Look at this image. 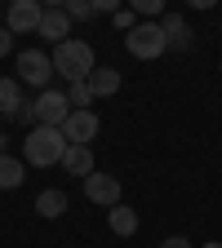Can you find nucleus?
<instances>
[{
    "instance_id": "ddd939ff",
    "label": "nucleus",
    "mask_w": 222,
    "mask_h": 248,
    "mask_svg": "<svg viewBox=\"0 0 222 248\" xmlns=\"http://www.w3.org/2000/svg\"><path fill=\"white\" fill-rule=\"evenodd\" d=\"M22 107H27L22 102V84L9 80V76H0V115H5V120H18Z\"/></svg>"
},
{
    "instance_id": "b1692460",
    "label": "nucleus",
    "mask_w": 222,
    "mask_h": 248,
    "mask_svg": "<svg viewBox=\"0 0 222 248\" xmlns=\"http://www.w3.org/2000/svg\"><path fill=\"white\" fill-rule=\"evenodd\" d=\"M200 248H222V244H218V239H213V244H200Z\"/></svg>"
},
{
    "instance_id": "4468645a",
    "label": "nucleus",
    "mask_w": 222,
    "mask_h": 248,
    "mask_svg": "<svg viewBox=\"0 0 222 248\" xmlns=\"http://www.w3.org/2000/svg\"><path fill=\"white\" fill-rule=\"evenodd\" d=\"M67 191H58V186H49V191H40L36 195V213L45 217V222H53V217H62V213H67Z\"/></svg>"
},
{
    "instance_id": "dca6fc26",
    "label": "nucleus",
    "mask_w": 222,
    "mask_h": 248,
    "mask_svg": "<svg viewBox=\"0 0 222 248\" xmlns=\"http://www.w3.org/2000/svg\"><path fill=\"white\" fill-rule=\"evenodd\" d=\"M89 89H93V98H111V93L120 89V71L116 67H98L89 76Z\"/></svg>"
},
{
    "instance_id": "423d86ee",
    "label": "nucleus",
    "mask_w": 222,
    "mask_h": 248,
    "mask_svg": "<svg viewBox=\"0 0 222 248\" xmlns=\"http://www.w3.org/2000/svg\"><path fill=\"white\" fill-rule=\"evenodd\" d=\"M80 191H85V200L89 204H98V208H116L120 204V177H111V173H89L85 182H80Z\"/></svg>"
},
{
    "instance_id": "9d476101",
    "label": "nucleus",
    "mask_w": 222,
    "mask_h": 248,
    "mask_svg": "<svg viewBox=\"0 0 222 248\" xmlns=\"http://www.w3.org/2000/svg\"><path fill=\"white\" fill-rule=\"evenodd\" d=\"M36 36H45L53 49L62 45V40H71V18L62 14V9H45V18H40V31Z\"/></svg>"
},
{
    "instance_id": "412c9836",
    "label": "nucleus",
    "mask_w": 222,
    "mask_h": 248,
    "mask_svg": "<svg viewBox=\"0 0 222 248\" xmlns=\"http://www.w3.org/2000/svg\"><path fill=\"white\" fill-rule=\"evenodd\" d=\"M160 248H196V244H191V239H187V235H169V239H165Z\"/></svg>"
},
{
    "instance_id": "20e7f679",
    "label": "nucleus",
    "mask_w": 222,
    "mask_h": 248,
    "mask_svg": "<svg viewBox=\"0 0 222 248\" xmlns=\"http://www.w3.org/2000/svg\"><path fill=\"white\" fill-rule=\"evenodd\" d=\"M49 80H53V58L45 49H22L18 53V84H36L45 93Z\"/></svg>"
},
{
    "instance_id": "6e6552de",
    "label": "nucleus",
    "mask_w": 222,
    "mask_h": 248,
    "mask_svg": "<svg viewBox=\"0 0 222 248\" xmlns=\"http://www.w3.org/2000/svg\"><path fill=\"white\" fill-rule=\"evenodd\" d=\"M98 129H102V120L93 111H71L67 124H62V138H67V146H89L98 138Z\"/></svg>"
},
{
    "instance_id": "f3484780",
    "label": "nucleus",
    "mask_w": 222,
    "mask_h": 248,
    "mask_svg": "<svg viewBox=\"0 0 222 248\" xmlns=\"http://www.w3.org/2000/svg\"><path fill=\"white\" fill-rule=\"evenodd\" d=\"M67 102H71V111H89V102H93L89 80H80V84H71V89H67Z\"/></svg>"
},
{
    "instance_id": "f8f14e48",
    "label": "nucleus",
    "mask_w": 222,
    "mask_h": 248,
    "mask_svg": "<svg viewBox=\"0 0 222 248\" xmlns=\"http://www.w3.org/2000/svg\"><path fill=\"white\" fill-rule=\"evenodd\" d=\"M27 182V160L22 155H0V191H18Z\"/></svg>"
},
{
    "instance_id": "0eeeda50",
    "label": "nucleus",
    "mask_w": 222,
    "mask_h": 248,
    "mask_svg": "<svg viewBox=\"0 0 222 248\" xmlns=\"http://www.w3.org/2000/svg\"><path fill=\"white\" fill-rule=\"evenodd\" d=\"M40 18H45V9L36 5V0H14V5L5 9V27L14 31V36H36Z\"/></svg>"
},
{
    "instance_id": "1a4fd4ad",
    "label": "nucleus",
    "mask_w": 222,
    "mask_h": 248,
    "mask_svg": "<svg viewBox=\"0 0 222 248\" xmlns=\"http://www.w3.org/2000/svg\"><path fill=\"white\" fill-rule=\"evenodd\" d=\"M160 31H165V45L173 53H187V49H191V27H187L182 14H165L160 18Z\"/></svg>"
},
{
    "instance_id": "a878e982",
    "label": "nucleus",
    "mask_w": 222,
    "mask_h": 248,
    "mask_svg": "<svg viewBox=\"0 0 222 248\" xmlns=\"http://www.w3.org/2000/svg\"><path fill=\"white\" fill-rule=\"evenodd\" d=\"M0 124H5V115H0Z\"/></svg>"
},
{
    "instance_id": "f257e3e1",
    "label": "nucleus",
    "mask_w": 222,
    "mask_h": 248,
    "mask_svg": "<svg viewBox=\"0 0 222 248\" xmlns=\"http://www.w3.org/2000/svg\"><path fill=\"white\" fill-rule=\"evenodd\" d=\"M49 58H53V76L71 80V84H80V80H89L93 71H98V58H93L89 40H62Z\"/></svg>"
},
{
    "instance_id": "39448f33",
    "label": "nucleus",
    "mask_w": 222,
    "mask_h": 248,
    "mask_svg": "<svg viewBox=\"0 0 222 248\" xmlns=\"http://www.w3.org/2000/svg\"><path fill=\"white\" fill-rule=\"evenodd\" d=\"M31 115H36V124H45V129H62L71 115V102L62 89H45L36 102H31Z\"/></svg>"
},
{
    "instance_id": "f03ea898",
    "label": "nucleus",
    "mask_w": 222,
    "mask_h": 248,
    "mask_svg": "<svg viewBox=\"0 0 222 248\" xmlns=\"http://www.w3.org/2000/svg\"><path fill=\"white\" fill-rule=\"evenodd\" d=\"M62 155H67V138H62V129H45V124H36V129L22 138V160L36 164V169L62 164Z\"/></svg>"
},
{
    "instance_id": "393cba45",
    "label": "nucleus",
    "mask_w": 222,
    "mask_h": 248,
    "mask_svg": "<svg viewBox=\"0 0 222 248\" xmlns=\"http://www.w3.org/2000/svg\"><path fill=\"white\" fill-rule=\"evenodd\" d=\"M0 18H5V5H0Z\"/></svg>"
},
{
    "instance_id": "aec40b11",
    "label": "nucleus",
    "mask_w": 222,
    "mask_h": 248,
    "mask_svg": "<svg viewBox=\"0 0 222 248\" xmlns=\"http://www.w3.org/2000/svg\"><path fill=\"white\" fill-rule=\"evenodd\" d=\"M9 49H14V31H9V27H5V22H0V58H5V53H9Z\"/></svg>"
},
{
    "instance_id": "6ab92c4d",
    "label": "nucleus",
    "mask_w": 222,
    "mask_h": 248,
    "mask_svg": "<svg viewBox=\"0 0 222 248\" xmlns=\"http://www.w3.org/2000/svg\"><path fill=\"white\" fill-rule=\"evenodd\" d=\"M111 18H116V27H120V31H124V36H129V31H134V27H138V14H134V9H116V14H111Z\"/></svg>"
},
{
    "instance_id": "7ed1b4c3",
    "label": "nucleus",
    "mask_w": 222,
    "mask_h": 248,
    "mask_svg": "<svg viewBox=\"0 0 222 248\" xmlns=\"http://www.w3.org/2000/svg\"><path fill=\"white\" fill-rule=\"evenodd\" d=\"M124 49H129L138 62H151V58H160V53H169V45H165V31H160V22H138L129 36H124Z\"/></svg>"
},
{
    "instance_id": "4be33fe9",
    "label": "nucleus",
    "mask_w": 222,
    "mask_h": 248,
    "mask_svg": "<svg viewBox=\"0 0 222 248\" xmlns=\"http://www.w3.org/2000/svg\"><path fill=\"white\" fill-rule=\"evenodd\" d=\"M93 14H116V0H93Z\"/></svg>"
},
{
    "instance_id": "9b49d317",
    "label": "nucleus",
    "mask_w": 222,
    "mask_h": 248,
    "mask_svg": "<svg viewBox=\"0 0 222 248\" xmlns=\"http://www.w3.org/2000/svg\"><path fill=\"white\" fill-rule=\"evenodd\" d=\"M62 169H67V177H89V173H98L93 169V146H67V155H62Z\"/></svg>"
},
{
    "instance_id": "a211bd4d",
    "label": "nucleus",
    "mask_w": 222,
    "mask_h": 248,
    "mask_svg": "<svg viewBox=\"0 0 222 248\" xmlns=\"http://www.w3.org/2000/svg\"><path fill=\"white\" fill-rule=\"evenodd\" d=\"M62 14H67L71 22H89V18H93V0H67Z\"/></svg>"
},
{
    "instance_id": "5701e85b",
    "label": "nucleus",
    "mask_w": 222,
    "mask_h": 248,
    "mask_svg": "<svg viewBox=\"0 0 222 248\" xmlns=\"http://www.w3.org/2000/svg\"><path fill=\"white\" fill-rule=\"evenodd\" d=\"M0 155H9V133L0 129Z\"/></svg>"
},
{
    "instance_id": "2eb2a0df",
    "label": "nucleus",
    "mask_w": 222,
    "mask_h": 248,
    "mask_svg": "<svg viewBox=\"0 0 222 248\" xmlns=\"http://www.w3.org/2000/svg\"><path fill=\"white\" fill-rule=\"evenodd\" d=\"M107 226H111V235L129 239V235H138V213H134L129 204H116V208L107 213Z\"/></svg>"
}]
</instances>
